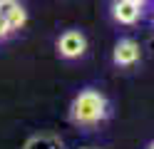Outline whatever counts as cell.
<instances>
[{
	"label": "cell",
	"instance_id": "7a4b0ae2",
	"mask_svg": "<svg viewBox=\"0 0 154 149\" xmlns=\"http://www.w3.org/2000/svg\"><path fill=\"white\" fill-rule=\"evenodd\" d=\"M57 50H60L62 57L75 60V57L85 55V50H87V40H85V35L80 33V30H67V33H62L60 40H57Z\"/></svg>",
	"mask_w": 154,
	"mask_h": 149
},
{
	"label": "cell",
	"instance_id": "5b68a950",
	"mask_svg": "<svg viewBox=\"0 0 154 149\" xmlns=\"http://www.w3.org/2000/svg\"><path fill=\"white\" fill-rule=\"evenodd\" d=\"M23 149H62V142L52 134H37L32 139H27V144Z\"/></svg>",
	"mask_w": 154,
	"mask_h": 149
},
{
	"label": "cell",
	"instance_id": "9c48e42d",
	"mask_svg": "<svg viewBox=\"0 0 154 149\" xmlns=\"http://www.w3.org/2000/svg\"><path fill=\"white\" fill-rule=\"evenodd\" d=\"M129 3H134V5H139V8H142L144 3H147V0H129Z\"/></svg>",
	"mask_w": 154,
	"mask_h": 149
},
{
	"label": "cell",
	"instance_id": "ba28073f",
	"mask_svg": "<svg viewBox=\"0 0 154 149\" xmlns=\"http://www.w3.org/2000/svg\"><path fill=\"white\" fill-rule=\"evenodd\" d=\"M8 35H10V27H8V20H5V17H0V40H3V37H8Z\"/></svg>",
	"mask_w": 154,
	"mask_h": 149
},
{
	"label": "cell",
	"instance_id": "6da1fadb",
	"mask_svg": "<svg viewBox=\"0 0 154 149\" xmlns=\"http://www.w3.org/2000/svg\"><path fill=\"white\" fill-rule=\"evenodd\" d=\"M109 107H107V97L97 89H82L80 95L75 97L72 102V122L77 124H85V127H92L102 122L104 117H107Z\"/></svg>",
	"mask_w": 154,
	"mask_h": 149
},
{
	"label": "cell",
	"instance_id": "8992f818",
	"mask_svg": "<svg viewBox=\"0 0 154 149\" xmlns=\"http://www.w3.org/2000/svg\"><path fill=\"white\" fill-rule=\"evenodd\" d=\"M5 20H8V27H10V33H15V30H20V27L27 23V13H25V8H23V5H17V8H15Z\"/></svg>",
	"mask_w": 154,
	"mask_h": 149
},
{
	"label": "cell",
	"instance_id": "277c9868",
	"mask_svg": "<svg viewBox=\"0 0 154 149\" xmlns=\"http://www.w3.org/2000/svg\"><path fill=\"white\" fill-rule=\"evenodd\" d=\"M139 60V45L134 40H119L114 47V62L117 65H134Z\"/></svg>",
	"mask_w": 154,
	"mask_h": 149
},
{
	"label": "cell",
	"instance_id": "52a82bcc",
	"mask_svg": "<svg viewBox=\"0 0 154 149\" xmlns=\"http://www.w3.org/2000/svg\"><path fill=\"white\" fill-rule=\"evenodd\" d=\"M17 5H20L17 0H0V17H8Z\"/></svg>",
	"mask_w": 154,
	"mask_h": 149
},
{
	"label": "cell",
	"instance_id": "30bf717a",
	"mask_svg": "<svg viewBox=\"0 0 154 149\" xmlns=\"http://www.w3.org/2000/svg\"><path fill=\"white\" fill-rule=\"evenodd\" d=\"M149 149H154V144H152V147H149Z\"/></svg>",
	"mask_w": 154,
	"mask_h": 149
},
{
	"label": "cell",
	"instance_id": "3957f363",
	"mask_svg": "<svg viewBox=\"0 0 154 149\" xmlns=\"http://www.w3.org/2000/svg\"><path fill=\"white\" fill-rule=\"evenodd\" d=\"M112 15H114V20L122 23V25H134V23L139 20V15H142V8L134 5V3H129V0H114Z\"/></svg>",
	"mask_w": 154,
	"mask_h": 149
}]
</instances>
